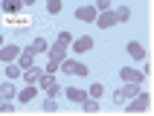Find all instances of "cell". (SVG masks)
<instances>
[{
    "label": "cell",
    "mask_w": 154,
    "mask_h": 116,
    "mask_svg": "<svg viewBox=\"0 0 154 116\" xmlns=\"http://www.w3.org/2000/svg\"><path fill=\"white\" fill-rule=\"evenodd\" d=\"M148 105H151V96L140 90L134 99H128L125 105H122V110H128V113H146V110H148Z\"/></svg>",
    "instance_id": "cell-1"
},
{
    "label": "cell",
    "mask_w": 154,
    "mask_h": 116,
    "mask_svg": "<svg viewBox=\"0 0 154 116\" xmlns=\"http://www.w3.org/2000/svg\"><path fill=\"white\" fill-rule=\"evenodd\" d=\"M119 78L128 81V84H143V81H146V73H143V70H134V67H122Z\"/></svg>",
    "instance_id": "cell-2"
},
{
    "label": "cell",
    "mask_w": 154,
    "mask_h": 116,
    "mask_svg": "<svg viewBox=\"0 0 154 116\" xmlns=\"http://www.w3.org/2000/svg\"><path fill=\"white\" fill-rule=\"evenodd\" d=\"M20 50H23V47H17V44H3V47H0V61H3V64H12V61H17Z\"/></svg>",
    "instance_id": "cell-3"
},
{
    "label": "cell",
    "mask_w": 154,
    "mask_h": 116,
    "mask_svg": "<svg viewBox=\"0 0 154 116\" xmlns=\"http://www.w3.org/2000/svg\"><path fill=\"white\" fill-rule=\"evenodd\" d=\"M61 70H64V73H70V75H87V67L82 64V61H70V55L61 61Z\"/></svg>",
    "instance_id": "cell-4"
},
{
    "label": "cell",
    "mask_w": 154,
    "mask_h": 116,
    "mask_svg": "<svg viewBox=\"0 0 154 116\" xmlns=\"http://www.w3.org/2000/svg\"><path fill=\"white\" fill-rule=\"evenodd\" d=\"M70 47H73V52H79V55H82V52H90L96 44H93V38H90V35H82V38H73V44H70Z\"/></svg>",
    "instance_id": "cell-5"
},
{
    "label": "cell",
    "mask_w": 154,
    "mask_h": 116,
    "mask_svg": "<svg viewBox=\"0 0 154 116\" xmlns=\"http://www.w3.org/2000/svg\"><path fill=\"white\" fill-rule=\"evenodd\" d=\"M76 17H79V20H85V23H96L99 9H96V6H79L76 9Z\"/></svg>",
    "instance_id": "cell-6"
},
{
    "label": "cell",
    "mask_w": 154,
    "mask_h": 116,
    "mask_svg": "<svg viewBox=\"0 0 154 116\" xmlns=\"http://www.w3.org/2000/svg\"><path fill=\"white\" fill-rule=\"evenodd\" d=\"M47 58H50V61H64V58H67V47H64V44H50V50H47Z\"/></svg>",
    "instance_id": "cell-7"
},
{
    "label": "cell",
    "mask_w": 154,
    "mask_h": 116,
    "mask_svg": "<svg viewBox=\"0 0 154 116\" xmlns=\"http://www.w3.org/2000/svg\"><path fill=\"white\" fill-rule=\"evenodd\" d=\"M35 96H38V84H26L23 90H17V96H15V99L20 102V105H29Z\"/></svg>",
    "instance_id": "cell-8"
},
{
    "label": "cell",
    "mask_w": 154,
    "mask_h": 116,
    "mask_svg": "<svg viewBox=\"0 0 154 116\" xmlns=\"http://www.w3.org/2000/svg\"><path fill=\"white\" fill-rule=\"evenodd\" d=\"M96 26H99V29H111V26H116V15H113V9H108V12H99V17H96Z\"/></svg>",
    "instance_id": "cell-9"
},
{
    "label": "cell",
    "mask_w": 154,
    "mask_h": 116,
    "mask_svg": "<svg viewBox=\"0 0 154 116\" xmlns=\"http://www.w3.org/2000/svg\"><path fill=\"white\" fill-rule=\"evenodd\" d=\"M125 50H128V55L134 58V61H146V47H143V44L140 41H128V47H125Z\"/></svg>",
    "instance_id": "cell-10"
},
{
    "label": "cell",
    "mask_w": 154,
    "mask_h": 116,
    "mask_svg": "<svg viewBox=\"0 0 154 116\" xmlns=\"http://www.w3.org/2000/svg\"><path fill=\"white\" fill-rule=\"evenodd\" d=\"M35 64V52L29 50V47H23V50H20V55H17V67H20V70H26V67H32Z\"/></svg>",
    "instance_id": "cell-11"
},
{
    "label": "cell",
    "mask_w": 154,
    "mask_h": 116,
    "mask_svg": "<svg viewBox=\"0 0 154 116\" xmlns=\"http://www.w3.org/2000/svg\"><path fill=\"white\" fill-rule=\"evenodd\" d=\"M17 96V87H15V81L9 78V81H3L0 84V99H6V102H12Z\"/></svg>",
    "instance_id": "cell-12"
},
{
    "label": "cell",
    "mask_w": 154,
    "mask_h": 116,
    "mask_svg": "<svg viewBox=\"0 0 154 116\" xmlns=\"http://www.w3.org/2000/svg\"><path fill=\"white\" fill-rule=\"evenodd\" d=\"M64 96H67V102H76V105H82V102L87 99V90H79V87H67V90H64Z\"/></svg>",
    "instance_id": "cell-13"
},
{
    "label": "cell",
    "mask_w": 154,
    "mask_h": 116,
    "mask_svg": "<svg viewBox=\"0 0 154 116\" xmlns=\"http://www.w3.org/2000/svg\"><path fill=\"white\" fill-rule=\"evenodd\" d=\"M41 73H44V70H41V67H26V70H23V81L26 84H38V78H41Z\"/></svg>",
    "instance_id": "cell-14"
},
{
    "label": "cell",
    "mask_w": 154,
    "mask_h": 116,
    "mask_svg": "<svg viewBox=\"0 0 154 116\" xmlns=\"http://www.w3.org/2000/svg\"><path fill=\"white\" fill-rule=\"evenodd\" d=\"M0 6H3V12H6V15H15V12H20V9H23V3H20V0H3Z\"/></svg>",
    "instance_id": "cell-15"
},
{
    "label": "cell",
    "mask_w": 154,
    "mask_h": 116,
    "mask_svg": "<svg viewBox=\"0 0 154 116\" xmlns=\"http://www.w3.org/2000/svg\"><path fill=\"white\" fill-rule=\"evenodd\" d=\"M29 50H32L35 55H41V52H47V50H50V44H47V38H35V41L29 44Z\"/></svg>",
    "instance_id": "cell-16"
},
{
    "label": "cell",
    "mask_w": 154,
    "mask_h": 116,
    "mask_svg": "<svg viewBox=\"0 0 154 116\" xmlns=\"http://www.w3.org/2000/svg\"><path fill=\"white\" fill-rule=\"evenodd\" d=\"M82 110H85V113H99V99L87 96V99L82 102Z\"/></svg>",
    "instance_id": "cell-17"
},
{
    "label": "cell",
    "mask_w": 154,
    "mask_h": 116,
    "mask_svg": "<svg viewBox=\"0 0 154 116\" xmlns=\"http://www.w3.org/2000/svg\"><path fill=\"white\" fill-rule=\"evenodd\" d=\"M113 15H116V23H125V20H131V9L128 6H116Z\"/></svg>",
    "instance_id": "cell-18"
},
{
    "label": "cell",
    "mask_w": 154,
    "mask_h": 116,
    "mask_svg": "<svg viewBox=\"0 0 154 116\" xmlns=\"http://www.w3.org/2000/svg\"><path fill=\"white\" fill-rule=\"evenodd\" d=\"M20 75H23V70H20L15 61H12V64H6V78H12V81H15V78H20Z\"/></svg>",
    "instance_id": "cell-19"
},
{
    "label": "cell",
    "mask_w": 154,
    "mask_h": 116,
    "mask_svg": "<svg viewBox=\"0 0 154 116\" xmlns=\"http://www.w3.org/2000/svg\"><path fill=\"white\" fill-rule=\"evenodd\" d=\"M50 84H55V75H52V73H41V78H38V87H41V90H47Z\"/></svg>",
    "instance_id": "cell-20"
},
{
    "label": "cell",
    "mask_w": 154,
    "mask_h": 116,
    "mask_svg": "<svg viewBox=\"0 0 154 116\" xmlns=\"http://www.w3.org/2000/svg\"><path fill=\"white\" fill-rule=\"evenodd\" d=\"M87 96H93V99H102V96H105V87H102L99 81H96V84H90V90H87Z\"/></svg>",
    "instance_id": "cell-21"
},
{
    "label": "cell",
    "mask_w": 154,
    "mask_h": 116,
    "mask_svg": "<svg viewBox=\"0 0 154 116\" xmlns=\"http://www.w3.org/2000/svg\"><path fill=\"white\" fill-rule=\"evenodd\" d=\"M55 110H58V102L47 96V102H44V113H55Z\"/></svg>",
    "instance_id": "cell-22"
},
{
    "label": "cell",
    "mask_w": 154,
    "mask_h": 116,
    "mask_svg": "<svg viewBox=\"0 0 154 116\" xmlns=\"http://www.w3.org/2000/svg\"><path fill=\"white\" fill-rule=\"evenodd\" d=\"M47 12H50V15H58L61 12V0H47Z\"/></svg>",
    "instance_id": "cell-23"
},
{
    "label": "cell",
    "mask_w": 154,
    "mask_h": 116,
    "mask_svg": "<svg viewBox=\"0 0 154 116\" xmlns=\"http://www.w3.org/2000/svg\"><path fill=\"white\" fill-rule=\"evenodd\" d=\"M58 70H61V64H58V61H50V58H47V67H44V73H52V75H55Z\"/></svg>",
    "instance_id": "cell-24"
},
{
    "label": "cell",
    "mask_w": 154,
    "mask_h": 116,
    "mask_svg": "<svg viewBox=\"0 0 154 116\" xmlns=\"http://www.w3.org/2000/svg\"><path fill=\"white\" fill-rule=\"evenodd\" d=\"M55 41L64 44V47H70V44H73V35H70V32H58V38H55Z\"/></svg>",
    "instance_id": "cell-25"
},
{
    "label": "cell",
    "mask_w": 154,
    "mask_h": 116,
    "mask_svg": "<svg viewBox=\"0 0 154 116\" xmlns=\"http://www.w3.org/2000/svg\"><path fill=\"white\" fill-rule=\"evenodd\" d=\"M44 93H47V96H50V99H55V96H58V93H61V87H58V81H55V84H50V87H47V90H44Z\"/></svg>",
    "instance_id": "cell-26"
},
{
    "label": "cell",
    "mask_w": 154,
    "mask_h": 116,
    "mask_svg": "<svg viewBox=\"0 0 154 116\" xmlns=\"http://www.w3.org/2000/svg\"><path fill=\"white\" fill-rule=\"evenodd\" d=\"M12 110H15V105H12V102H0V113H12Z\"/></svg>",
    "instance_id": "cell-27"
},
{
    "label": "cell",
    "mask_w": 154,
    "mask_h": 116,
    "mask_svg": "<svg viewBox=\"0 0 154 116\" xmlns=\"http://www.w3.org/2000/svg\"><path fill=\"white\" fill-rule=\"evenodd\" d=\"M93 6L99 9V12H108V9H111V0H96Z\"/></svg>",
    "instance_id": "cell-28"
},
{
    "label": "cell",
    "mask_w": 154,
    "mask_h": 116,
    "mask_svg": "<svg viewBox=\"0 0 154 116\" xmlns=\"http://www.w3.org/2000/svg\"><path fill=\"white\" fill-rule=\"evenodd\" d=\"M20 3H23V6H32V3H38V0H20Z\"/></svg>",
    "instance_id": "cell-29"
},
{
    "label": "cell",
    "mask_w": 154,
    "mask_h": 116,
    "mask_svg": "<svg viewBox=\"0 0 154 116\" xmlns=\"http://www.w3.org/2000/svg\"><path fill=\"white\" fill-rule=\"evenodd\" d=\"M0 47H3V38H0Z\"/></svg>",
    "instance_id": "cell-30"
},
{
    "label": "cell",
    "mask_w": 154,
    "mask_h": 116,
    "mask_svg": "<svg viewBox=\"0 0 154 116\" xmlns=\"http://www.w3.org/2000/svg\"><path fill=\"white\" fill-rule=\"evenodd\" d=\"M0 102H3V99H0Z\"/></svg>",
    "instance_id": "cell-31"
}]
</instances>
